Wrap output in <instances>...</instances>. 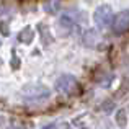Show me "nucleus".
<instances>
[{
  "instance_id": "obj_6",
  "label": "nucleus",
  "mask_w": 129,
  "mask_h": 129,
  "mask_svg": "<svg viewBox=\"0 0 129 129\" xmlns=\"http://www.w3.org/2000/svg\"><path fill=\"white\" fill-rule=\"evenodd\" d=\"M0 33H2L3 36H8V33H10V29L7 28V23H5V21L0 23Z\"/></svg>"
},
{
  "instance_id": "obj_7",
  "label": "nucleus",
  "mask_w": 129,
  "mask_h": 129,
  "mask_svg": "<svg viewBox=\"0 0 129 129\" xmlns=\"http://www.w3.org/2000/svg\"><path fill=\"white\" fill-rule=\"evenodd\" d=\"M12 67H13V69H18V67H20V60H18L16 56H13V59H12Z\"/></svg>"
},
{
  "instance_id": "obj_8",
  "label": "nucleus",
  "mask_w": 129,
  "mask_h": 129,
  "mask_svg": "<svg viewBox=\"0 0 129 129\" xmlns=\"http://www.w3.org/2000/svg\"><path fill=\"white\" fill-rule=\"evenodd\" d=\"M43 129H56V126H54V124H49V126H44Z\"/></svg>"
},
{
  "instance_id": "obj_3",
  "label": "nucleus",
  "mask_w": 129,
  "mask_h": 129,
  "mask_svg": "<svg viewBox=\"0 0 129 129\" xmlns=\"http://www.w3.org/2000/svg\"><path fill=\"white\" fill-rule=\"evenodd\" d=\"M114 35H123L129 29V10H123L119 12L116 16H113V21H111Z\"/></svg>"
},
{
  "instance_id": "obj_2",
  "label": "nucleus",
  "mask_w": 129,
  "mask_h": 129,
  "mask_svg": "<svg viewBox=\"0 0 129 129\" xmlns=\"http://www.w3.org/2000/svg\"><path fill=\"white\" fill-rule=\"evenodd\" d=\"M93 20L96 23L98 28H106V26L111 25L113 21V10H111L110 5H100L93 13Z\"/></svg>"
},
{
  "instance_id": "obj_4",
  "label": "nucleus",
  "mask_w": 129,
  "mask_h": 129,
  "mask_svg": "<svg viewBox=\"0 0 129 129\" xmlns=\"http://www.w3.org/2000/svg\"><path fill=\"white\" fill-rule=\"evenodd\" d=\"M18 39L21 43H25V44H29L35 39V31H33V28L31 26H26V28H23L21 31H20V35H18Z\"/></svg>"
},
{
  "instance_id": "obj_1",
  "label": "nucleus",
  "mask_w": 129,
  "mask_h": 129,
  "mask_svg": "<svg viewBox=\"0 0 129 129\" xmlns=\"http://www.w3.org/2000/svg\"><path fill=\"white\" fill-rule=\"evenodd\" d=\"M56 90L59 93H66V95H74L80 90V85H79V80L75 79L74 75L70 74H64L60 75L59 79L56 80Z\"/></svg>"
},
{
  "instance_id": "obj_5",
  "label": "nucleus",
  "mask_w": 129,
  "mask_h": 129,
  "mask_svg": "<svg viewBox=\"0 0 129 129\" xmlns=\"http://www.w3.org/2000/svg\"><path fill=\"white\" fill-rule=\"evenodd\" d=\"M116 123L119 124L121 127H124L127 124V121H126V111H124V110H119V111H118V114H116Z\"/></svg>"
},
{
  "instance_id": "obj_9",
  "label": "nucleus",
  "mask_w": 129,
  "mask_h": 129,
  "mask_svg": "<svg viewBox=\"0 0 129 129\" xmlns=\"http://www.w3.org/2000/svg\"><path fill=\"white\" fill-rule=\"evenodd\" d=\"M0 46H2V41H0Z\"/></svg>"
}]
</instances>
